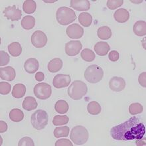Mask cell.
<instances>
[{
	"label": "cell",
	"instance_id": "obj_30",
	"mask_svg": "<svg viewBox=\"0 0 146 146\" xmlns=\"http://www.w3.org/2000/svg\"><path fill=\"white\" fill-rule=\"evenodd\" d=\"M36 9V4L33 0H26L23 4V9L27 14L33 13Z\"/></svg>",
	"mask_w": 146,
	"mask_h": 146
},
{
	"label": "cell",
	"instance_id": "obj_37",
	"mask_svg": "<svg viewBox=\"0 0 146 146\" xmlns=\"http://www.w3.org/2000/svg\"><path fill=\"white\" fill-rule=\"evenodd\" d=\"M9 56L8 53L3 50H1L0 51V65L1 66L7 65L9 62Z\"/></svg>",
	"mask_w": 146,
	"mask_h": 146
},
{
	"label": "cell",
	"instance_id": "obj_38",
	"mask_svg": "<svg viewBox=\"0 0 146 146\" xmlns=\"http://www.w3.org/2000/svg\"><path fill=\"white\" fill-rule=\"evenodd\" d=\"M19 146H34V143L33 139L31 137H24L23 138L20 139V141L18 143Z\"/></svg>",
	"mask_w": 146,
	"mask_h": 146
},
{
	"label": "cell",
	"instance_id": "obj_43",
	"mask_svg": "<svg viewBox=\"0 0 146 146\" xmlns=\"http://www.w3.org/2000/svg\"><path fill=\"white\" fill-rule=\"evenodd\" d=\"M35 79L36 80L38 81V82H41V81L43 80L44 79V75L43 74V72H38L37 73H36Z\"/></svg>",
	"mask_w": 146,
	"mask_h": 146
},
{
	"label": "cell",
	"instance_id": "obj_18",
	"mask_svg": "<svg viewBox=\"0 0 146 146\" xmlns=\"http://www.w3.org/2000/svg\"><path fill=\"white\" fill-rule=\"evenodd\" d=\"M94 51L99 56H105L110 50V46L106 42H98L94 45Z\"/></svg>",
	"mask_w": 146,
	"mask_h": 146
},
{
	"label": "cell",
	"instance_id": "obj_4",
	"mask_svg": "<svg viewBox=\"0 0 146 146\" xmlns=\"http://www.w3.org/2000/svg\"><path fill=\"white\" fill-rule=\"evenodd\" d=\"M89 133L84 126L78 125L73 127L70 135V138L76 145H83L88 141Z\"/></svg>",
	"mask_w": 146,
	"mask_h": 146
},
{
	"label": "cell",
	"instance_id": "obj_27",
	"mask_svg": "<svg viewBox=\"0 0 146 146\" xmlns=\"http://www.w3.org/2000/svg\"><path fill=\"white\" fill-rule=\"evenodd\" d=\"M78 21L84 27H89L92 21V17L90 13L84 12L80 13L78 16Z\"/></svg>",
	"mask_w": 146,
	"mask_h": 146
},
{
	"label": "cell",
	"instance_id": "obj_19",
	"mask_svg": "<svg viewBox=\"0 0 146 146\" xmlns=\"http://www.w3.org/2000/svg\"><path fill=\"white\" fill-rule=\"evenodd\" d=\"M38 106L37 102L34 97L27 96L25 97V100H23L22 107L24 110L27 111H31L35 110Z\"/></svg>",
	"mask_w": 146,
	"mask_h": 146
},
{
	"label": "cell",
	"instance_id": "obj_40",
	"mask_svg": "<svg viewBox=\"0 0 146 146\" xmlns=\"http://www.w3.org/2000/svg\"><path fill=\"white\" fill-rule=\"evenodd\" d=\"M109 59L112 62H116L118 60L119 58V52L116 51V50H112L109 53L108 55Z\"/></svg>",
	"mask_w": 146,
	"mask_h": 146
},
{
	"label": "cell",
	"instance_id": "obj_34",
	"mask_svg": "<svg viewBox=\"0 0 146 146\" xmlns=\"http://www.w3.org/2000/svg\"><path fill=\"white\" fill-rule=\"evenodd\" d=\"M143 106L139 103H132L129 107V112L131 115H137L142 113Z\"/></svg>",
	"mask_w": 146,
	"mask_h": 146
},
{
	"label": "cell",
	"instance_id": "obj_36",
	"mask_svg": "<svg viewBox=\"0 0 146 146\" xmlns=\"http://www.w3.org/2000/svg\"><path fill=\"white\" fill-rule=\"evenodd\" d=\"M123 0H119V1H117V0H108V1H107V7H108L110 9H115L116 8L120 7L123 5Z\"/></svg>",
	"mask_w": 146,
	"mask_h": 146
},
{
	"label": "cell",
	"instance_id": "obj_6",
	"mask_svg": "<svg viewBox=\"0 0 146 146\" xmlns=\"http://www.w3.org/2000/svg\"><path fill=\"white\" fill-rule=\"evenodd\" d=\"M48 121L47 113L42 110L35 111L31 117V122L34 128L40 130L46 126Z\"/></svg>",
	"mask_w": 146,
	"mask_h": 146
},
{
	"label": "cell",
	"instance_id": "obj_17",
	"mask_svg": "<svg viewBox=\"0 0 146 146\" xmlns=\"http://www.w3.org/2000/svg\"><path fill=\"white\" fill-rule=\"evenodd\" d=\"M113 17L118 23H125L129 19V13L127 9L124 8L117 9L113 14Z\"/></svg>",
	"mask_w": 146,
	"mask_h": 146
},
{
	"label": "cell",
	"instance_id": "obj_39",
	"mask_svg": "<svg viewBox=\"0 0 146 146\" xmlns=\"http://www.w3.org/2000/svg\"><path fill=\"white\" fill-rule=\"evenodd\" d=\"M56 146H72V142L67 139H61L56 141L55 143Z\"/></svg>",
	"mask_w": 146,
	"mask_h": 146
},
{
	"label": "cell",
	"instance_id": "obj_32",
	"mask_svg": "<svg viewBox=\"0 0 146 146\" xmlns=\"http://www.w3.org/2000/svg\"><path fill=\"white\" fill-rule=\"evenodd\" d=\"M81 58H82L84 61L86 62H92L95 59V54L92 50L89 48H84V50H82L80 54Z\"/></svg>",
	"mask_w": 146,
	"mask_h": 146
},
{
	"label": "cell",
	"instance_id": "obj_25",
	"mask_svg": "<svg viewBox=\"0 0 146 146\" xmlns=\"http://www.w3.org/2000/svg\"><path fill=\"white\" fill-rule=\"evenodd\" d=\"M8 50L11 56L17 57V56H19L22 52L21 45L18 42H13L9 44Z\"/></svg>",
	"mask_w": 146,
	"mask_h": 146
},
{
	"label": "cell",
	"instance_id": "obj_15",
	"mask_svg": "<svg viewBox=\"0 0 146 146\" xmlns=\"http://www.w3.org/2000/svg\"><path fill=\"white\" fill-rule=\"evenodd\" d=\"M70 7L78 11H87L90 8V3L88 0H72L70 1Z\"/></svg>",
	"mask_w": 146,
	"mask_h": 146
},
{
	"label": "cell",
	"instance_id": "obj_31",
	"mask_svg": "<svg viewBox=\"0 0 146 146\" xmlns=\"http://www.w3.org/2000/svg\"><path fill=\"white\" fill-rule=\"evenodd\" d=\"M70 129L68 126H62V127H58L54 129V136L56 138L62 137H68L69 134Z\"/></svg>",
	"mask_w": 146,
	"mask_h": 146
},
{
	"label": "cell",
	"instance_id": "obj_21",
	"mask_svg": "<svg viewBox=\"0 0 146 146\" xmlns=\"http://www.w3.org/2000/svg\"><path fill=\"white\" fill-rule=\"evenodd\" d=\"M135 35L138 36H145L146 34V23L145 21H138L135 23L133 27Z\"/></svg>",
	"mask_w": 146,
	"mask_h": 146
},
{
	"label": "cell",
	"instance_id": "obj_11",
	"mask_svg": "<svg viewBox=\"0 0 146 146\" xmlns=\"http://www.w3.org/2000/svg\"><path fill=\"white\" fill-rule=\"evenodd\" d=\"M3 14L7 19L11 20L12 21H18L21 19L22 13L21 11L16 7L15 5L9 6L7 7L3 11Z\"/></svg>",
	"mask_w": 146,
	"mask_h": 146
},
{
	"label": "cell",
	"instance_id": "obj_41",
	"mask_svg": "<svg viewBox=\"0 0 146 146\" xmlns=\"http://www.w3.org/2000/svg\"><path fill=\"white\" fill-rule=\"evenodd\" d=\"M145 76H146V72H142L141 74H139L138 77V82L141 86L145 87L146 86V82H145Z\"/></svg>",
	"mask_w": 146,
	"mask_h": 146
},
{
	"label": "cell",
	"instance_id": "obj_42",
	"mask_svg": "<svg viewBox=\"0 0 146 146\" xmlns=\"http://www.w3.org/2000/svg\"><path fill=\"white\" fill-rule=\"evenodd\" d=\"M7 130V124L5 121H0V132L3 133Z\"/></svg>",
	"mask_w": 146,
	"mask_h": 146
},
{
	"label": "cell",
	"instance_id": "obj_5",
	"mask_svg": "<svg viewBox=\"0 0 146 146\" xmlns=\"http://www.w3.org/2000/svg\"><path fill=\"white\" fill-rule=\"evenodd\" d=\"M104 76L102 68L98 65L94 64L86 68L84 72V78L88 82L95 84L102 80Z\"/></svg>",
	"mask_w": 146,
	"mask_h": 146
},
{
	"label": "cell",
	"instance_id": "obj_3",
	"mask_svg": "<svg viewBox=\"0 0 146 146\" xmlns=\"http://www.w3.org/2000/svg\"><path fill=\"white\" fill-rule=\"evenodd\" d=\"M56 20L62 25H67L76 19L74 11L67 7H60L56 11Z\"/></svg>",
	"mask_w": 146,
	"mask_h": 146
},
{
	"label": "cell",
	"instance_id": "obj_35",
	"mask_svg": "<svg viewBox=\"0 0 146 146\" xmlns=\"http://www.w3.org/2000/svg\"><path fill=\"white\" fill-rule=\"evenodd\" d=\"M11 86L9 83L5 82H0V93L2 95H7L11 91Z\"/></svg>",
	"mask_w": 146,
	"mask_h": 146
},
{
	"label": "cell",
	"instance_id": "obj_2",
	"mask_svg": "<svg viewBox=\"0 0 146 146\" xmlns=\"http://www.w3.org/2000/svg\"><path fill=\"white\" fill-rule=\"evenodd\" d=\"M88 88L86 84L81 80H75L68 88V94L74 100H80L86 94Z\"/></svg>",
	"mask_w": 146,
	"mask_h": 146
},
{
	"label": "cell",
	"instance_id": "obj_12",
	"mask_svg": "<svg viewBox=\"0 0 146 146\" xmlns=\"http://www.w3.org/2000/svg\"><path fill=\"white\" fill-rule=\"evenodd\" d=\"M71 81L70 76L68 74H58L53 78V86L59 89L68 86Z\"/></svg>",
	"mask_w": 146,
	"mask_h": 146
},
{
	"label": "cell",
	"instance_id": "obj_1",
	"mask_svg": "<svg viewBox=\"0 0 146 146\" xmlns=\"http://www.w3.org/2000/svg\"><path fill=\"white\" fill-rule=\"evenodd\" d=\"M145 133V127L142 121L133 116L124 123L113 127L111 129V136L115 140H139Z\"/></svg>",
	"mask_w": 146,
	"mask_h": 146
},
{
	"label": "cell",
	"instance_id": "obj_14",
	"mask_svg": "<svg viewBox=\"0 0 146 146\" xmlns=\"http://www.w3.org/2000/svg\"><path fill=\"white\" fill-rule=\"evenodd\" d=\"M15 70L11 66L0 68V77L1 79L7 81H12L15 78Z\"/></svg>",
	"mask_w": 146,
	"mask_h": 146
},
{
	"label": "cell",
	"instance_id": "obj_13",
	"mask_svg": "<svg viewBox=\"0 0 146 146\" xmlns=\"http://www.w3.org/2000/svg\"><path fill=\"white\" fill-rule=\"evenodd\" d=\"M125 85H126V83L124 79L118 76H113L110 79L109 82L110 88L114 92L122 91L125 88Z\"/></svg>",
	"mask_w": 146,
	"mask_h": 146
},
{
	"label": "cell",
	"instance_id": "obj_28",
	"mask_svg": "<svg viewBox=\"0 0 146 146\" xmlns=\"http://www.w3.org/2000/svg\"><path fill=\"white\" fill-rule=\"evenodd\" d=\"M54 109L57 111L58 113L64 114L67 112L68 109H69V106L67 102L64 100H59L56 102L54 105Z\"/></svg>",
	"mask_w": 146,
	"mask_h": 146
},
{
	"label": "cell",
	"instance_id": "obj_7",
	"mask_svg": "<svg viewBox=\"0 0 146 146\" xmlns=\"http://www.w3.org/2000/svg\"><path fill=\"white\" fill-rule=\"evenodd\" d=\"M33 92L36 98L40 100H46L52 94V88L50 85L45 82L38 83L33 88Z\"/></svg>",
	"mask_w": 146,
	"mask_h": 146
},
{
	"label": "cell",
	"instance_id": "obj_10",
	"mask_svg": "<svg viewBox=\"0 0 146 146\" xmlns=\"http://www.w3.org/2000/svg\"><path fill=\"white\" fill-rule=\"evenodd\" d=\"M82 45L80 41L72 40L65 44V52L68 56H74L78 54L82 49Z\"/></svg>",
	"mask_w": 146,
	"mask_h": 146
},
{
	"label": "cell",
	"instance_id": "obj_33",
	"mask_svg": "<svg viewBox=\"0 0 146 146\" xmlns=\"http://www.w3.org/2000/svg\"><path fill=\"white\" fill-rule=\"evenodd\" d=\"M69 121V118L67 115H55L53 117L52 123L56 126L67 124Z\"/></svg>",
	"mask_w": 146,
	"mask_h": 146
},
{
	"label": "cell",
	"instance_id": "obj_20",
	"mask_svg": "<svg viewBox=\"0 0 146 146\" xmlns=\"http://www.w3.org/2000/svg\"><path fill=\"white\" fill-rule=\"evenodd\" d=\"M63 65V62L60 58H55L54 59L50 60L48 64V71L54 73L57 72L61 70Z\"/></svg>",
	"mask_w": 146,
	"mask_h": 146
},
{
	"label": "cell",
	"instance_id": "obj_23",
	"mask_svg": "<svg viewBox=\"0 0 146 146\" xmlns=\"http://www.w3.org/2000/svg\"><path fill=\"white\" fill-rule=\"evenodd\" d=\"M97 35L100 39L108 40L111 38L112 33L111 29L108 26H102L98 29Z\"/></svg>",
	"mask_w": 146,
	"mask_h": 146
},
{
	"label": "cell",
	"instance_id": "obj_26",
	"mask_svg": "<svg viewBox=\"0 0 146 146\" xmlns=\"http://www.w3.org/2000/svg\"><path fill=\"white\" fill-rule=\"evenodd\" d=\"M9 118L14 122H19L24 118V113L21 110L14 108L9 112Z\"/></svg>",
	"mask_w": 146,
	"mask_h": 146
},
{
	"label": "cell",
	"instance_id": "obj_9",
	"mask_svg": "<svg viewBox=\"0 0 146 146\" xmlns=\"http://www.w3.org/2000/svg\"><path fill=\"white\" fill-rule=\"evenodd\" d=\"M66 35L70 38L78 39L84 35V29L78 23H73L66 28Z\"/></svg>",
	"mask_w": 146,
	"mask_h": 146
},
{
	"label": "cell",
	"instance_id": "obj_8",
	"mask_svg": "<svg viewBox=\"0 0 146 146\" xmlns=\"http://www.w3.org/2000/svg\"><path fill=\"white\" fill-rule=\"evenodd\" d=\"M31 43L36 48H42L47 43V36L42 31H36L31 36Z\"/></svg>",
	"mask_w": 146,
	"mask_h": 146
},
{
	"label": "cell",
	"instance_id": "obj_22",
	"mask_svg": "<svg viewBox=\"0 0 146 146\" xmlns=\"http://www.w3.org/2000/svg\"><path fill=\"white\" fill-rule=\"evenodd\" d=\"M26 87L23 84H17L13 86L12 90V96L15 98H21L25 96Z\"/></svg>",
	"mask_w": 146,
	"mask_h": 146
},
{
	"label": "cell",
	"instance_id": "obj_24",
	"mask_svg": "<svg viewBox=\"0 0 146 146\" xmlns=\"http://www.w3.org/2000/svg\"><path fill=\"white\" fill-rule=\"evenodd\" d=\"M35 25V19L33 16L26 15L21 20V26L25 30H30L33 29Z\"/></svg>",
	"mask_w": 146,
	"mask_h": 146
},
{
	"label": "cell",
	"instance_id": "obj_16",
	"mask_svg": "<svg viewBox=\"0 0 146 146\" xmlns=\"http://www.w3.org/2000/svg\"><path fill=\"white\" fill-rule=\"evenodd\" d=\"M39 67V63L36 58H29L26 60L25 64H24V68L25 71L29 74H33L36 72Z\"/></svg>",
	"mask_w": 146,
	"mask_h": 146
},
{
	"label": "cell",
	"instance_id": "obj_29",
	"mask_svg": "<svg viewBox=\"0 0 146 146\" xmlns=\"http://www.w3.org/2000/svg\"><path fill=\"white\" fill-rule=\"evenodd\" d=\"M87 110L90 114L96 115L101 112V106L98 102L96 101H92L89 102L87 106Z\"/></svg>",
	"mask_w": 146,
	"mask_h": 146
}]
</instances>
